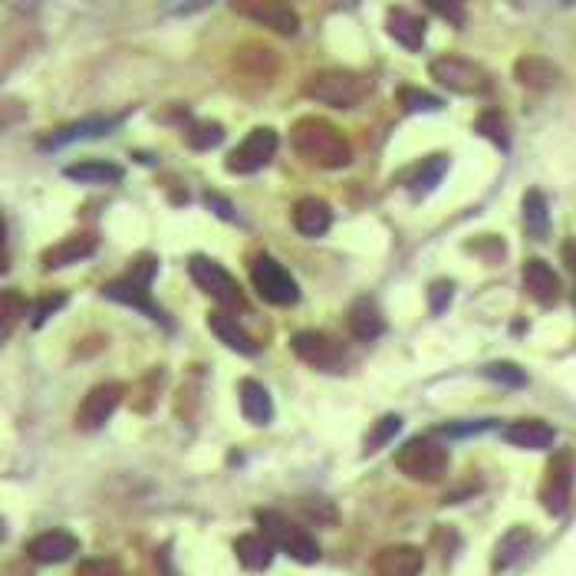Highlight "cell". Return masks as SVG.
<instances>
[{"instance_id":"cell-1","label":"cell","mask_w":576,"mask_h":576,"mask_svg":"<svg viewBox=\"0 0 576 576\" xmlns=\"http://www.w3.org/2000/svg\"><path fill=\"white\" fill-rule=\"evenodd\" d=\"M290 142L307 162L320 168H343L349 165V158H353L346 135L336 129L330 119H320V116L300 119L290 132Z\"/></svg>"},{"instance_id":"cell-2","label":"cell","mask_w":576,"mask_h":576,"mask_svg":"<svg viewBox=\"0 0 576 576\" xmlns=\"http://www.w3.org/2000/svg\"><path fill=\"white\" fill-rule=\"evenodd\" d=\"M155 270H158V261H155L152 254L135 257V264L129 267L126 277L112 280V284L103 287V297H106V300H116V303H126V307L142 310L145 316H149V320H165L162 310H158L155 303L149 300V284H152Z\"/></svg>"},{"instance_id":"cell-3","label":"cell","mask_w":576,"mask_h":576,"mask_svg":"<svg viewBox=\"0 0 576 576\" xmlns=\"http://www.w3.org/2000/svg\"><path fill=\"white\" fill-rule=\"evenodd\" d=\"M395 468H399L405 478L422 481V484L442 481L448 471V448L428 435L412 438V442H405L395 451Z\"/></svg>"},{"instance_id":"cell-4","label":"cell","mask_w":576,"mask_h":576,"mask_svg":"<svg viewBox=\"0 0 576 576\" xmlns=\"http://www.w3.org/2000/svg\"><path fill=\"white\" fill-rule=\"evenodd\" d=\"M369 76L363 73H353V70H320L310 83H307V93L316 99V103H326L333 109H349L356 103H363L369 96Z\"/></svg>"},{"instance_id":"cell-5","label":"cell","mask_w":576,"mask_h":576,"mask_svg":"<svg viewBox=\"0 0 576 576\" xmlns=\"http://www.w3.org/2000/svg\"><path fill=\"white\" fill-rule=\"evenodd\" d=\"M428 76H432L438 86H445L448 93H458V96L491 93L488 70L474 60H465V56H438V60L428 63Z\"/></svg>"},{"instance_id":"cell-6","label":"cell","mask_w":576,"mask_h":576,"mask_svg":"<svg viewBox=\"0 0 576 576\" xmlns=\"http://www.w3.org/2000/svg\"><path fill=\"white\" fill-rule=\"evenodd\" d=\"M254 517H257V524H261V534L277 550L290 553L297 563H316V560H320V544H316L313 534H307L300 524L287 521V517L277 514V511H257Z\"/></svg>"},{"instance_id":"cell-7","label":"cell","mask_w":576,"mask_h":576,"mask_svg":"<svg viewBox=\"0 0 576 576\" xmlns=\"http://www.w3.org/2000/svg\"><path fill=\"white\" fill-rule=\"evenodd\" d=\"M188 274L191 280L208 293V297H214L221 303V307H231V310H247V297H244V290L241 284L224 270L218 261H211V257L205 254H195L188 261Z\"/></svg>"},{"instance_id":"cell-8","label":"cell","mask_w":576,"mask_h":576,"mask_svg":"<svg viewBox=\"0 0 576 576\" xmlns=\"http://www.w3.org/2000/svg\"><path fill=\"white\" fill-rule=\"evenodd\" d=\"M251 280H254V290L261 293V300L274 303V307H293V303L300 300L297 280L270 254H257L251 261Z\"/></svg>"},{"instance_id":"cell-9","label":"cell","mask_w":576,"mask_h":576,"mask_svg":"<svg viewBox=\"0 0 576 576\" xmlns=\"http://www.w3.org/2000/svg\"><path fill=\"white\" fill-rule=\"evenodd\" d=\"M126 399V386L122 382H99L86 392V399L79 402L76 409V428L79 432H99L109 419L112 412L119 409V402Z\"/></svg>"},{"instance_id":"cell-10","label":"cell","mask_w":576,"mask_h":576,"mask_svg":"<svg viewBox=\"0 0 576 576\" xmlns=\"http://www.w3.org/2000/svg\"><path fill=\"white\" fill-rule=\"evenodd\" d=\"M277 132L267 129V126H257L247 139L237 145V149L228 155V162H224V168L234 175H251L257 172V168H264L270 158H274L277 152Z\"/></svg>"},{"instance_id":"cell-11","label":"cell","mask_w":576,"mask_h":576,"mask_svg":"<svg viewBox=\"0 0 576 576\" xmlns=\"http://www.w3.org/2000/svg\"><path fill=\"white\" fill-rule=\"evenodd\" d=\"M573 455L570 451H557L550 458V465L544 471V481H540V504L547 507L550 514H563L570 504V491H573Z\"/></svg>"},{"instance_id":"cell-12","label":"cell","mask_w":576,"mask_h":576,"mask_svg":"<svg viewBox=\"0 0 576 576\" xmlns=\"http://www.w3.org/2000/svg\"><path fill=\"white\" fill-rule=\"evenodd\" d=\"M293 353L313 369H340V363L346 359V349L330 333L320 330H303L293 336Z\"/></svg>"},{"instance_id":"cell-13","label":"cell","mask_w":576,"mask_h":576,"mask_svg":"<svg viewBox=\"0 0 576 576\" xmlns=\"http://www.w3.org/2000/svg\"><path fill=\"white\" fill-rule=\"evenodd\" d=\"M425 567V553L415 544H395L379 550L369 563V576H419Z\"/></svg>"},{"instance_id":"cell-14","label":"cell","mask_w":576,"mask_h":576,"mask_svg":"<svg viewBox=\"0 0 576 576\" xmlns=\"http://www.w3.org/2000/svg\"><path fill=\"white\" fill-rule=\"evenodd\" d=\"M234 70L241 73L244 79H257V83H270V79L277 76V53L264 47V43H241V47L234 50Z\"/></svg>"},{"instance_id":"cell-15","label":"cell","mask_w":576,"mask_h":576,"mask_svg":"<svg viewBox=\"0 0 576 576\" xmlns=\"http://www.w3.org/2000/svg\"><path fill=\"white\" fill-rule=\"evenodd\" d=\"M237 14L251 17L254 24H264L277 33H297V10L287 4H274V0H257V4H237Z\"/></svg>"},{"instance_id":"cell-16","label":"cell","mask_w":576,"mask_h":576,"mask_svg":"<svg viewBox=\"0 0 576 576\" xmlns=\"http://www.w3.org/2000/svg\"><path fill=\"white\" fill-rule=\"evenodd\" d=\"M76 537L70 530H47V534H37L27 544V553L33 563H63L73 557L76 550Z\"/></svg>"},{"instance_id":"cell-17","label":"cell","mask_w":576,"mask_h":576,"mask_svg":"<svg viewBox=\"0 0 576 576\" xmlns=\"http://www.w3.org/2000/svg\"><path fill=\"white\" fill-rule=\"evenodd\" d=\"M524 290L534 297L537 303H557L560 300V277L557 270H553L547 261H540V257H530L524 264Z\"/></svg>"},{"instance_id":"cell-18","label":"cell","mask_w":576,"mask_h":576,"mask_svg":"<svg viewBox=\"0 0 576 576\" xmlns=\"http://www.w3.org/2000/svg\"><path fill=\"white\" fill-rule=\"evenodd\" d=\"M333 224V211L323 198H300L293 205V228L303 237H320L330 231Z\"/></svg>"},{"instance_id":"cell-19","label":"cell","mask_w":576,"mask_h":576,"mask_svg":"<svg viewBox=\"0 0 576 576\" xmlns=\"http://www.w3.org/2000/svg\"><path fill=\"white\" fill-rule=\"evenodd\" d=\"M237 399H241V412L251 425H270V419H274V402H270V392L257 379L237 382Z\"/></svg>"},{"instance_id":"cell-20","label":"cell","mask_w":576,"mask_h":576,"mask_svg":"<svg viewBox=\"0 0 576 576\" xmlns=\"http://www.w3.org/2000/svg\"><path fill=\"white\" fill-rule=\"evenodd\" d=\"M504 438H507V445H514V448L544 451V448L553 445L557 432H553V428L547 422H540V419H521V422L504 428Z\"/></svg>"},{"instance_id":"cell-21","label":"cell","mask_w":576,"mask_h":576,"mask_svg":"<svg viewBox=\"0 0 576 576\" xmlns=\"http://www.w3.org/2000/svg\"><path fill=\"white\" fill-rule=\"evenodd\" d=\"M514 76L521 86L537 89V93H547V89L560 83V70L550 60H544V56H524V60H517Z\"/></svg>"},{"instance_id":"cell-22","label":"cell","mask_w":576,"mask_h":576,"mask_svg":"<svg viewBox=\"0 0 576 576\" xmlns=\"http://www.w3.org/2000/svg\"><path fill=\"white\" fill-rule=\"evenodd\" d=\"M346 326L356 340H376V336H382V330H386V320H382L376 300L359 297L346 313Z\"/></svg>"},{"instance_id":"cell-23","label":"cell","mask_w":576,"mask_h":576,"mask_svg":"<svg viewBox=\"0 0 576 576\" xmlns=\"http://www.w3.org/2000/svg\"><path fill=\"white\" fill-rule=\"evenodd\" d=\"M208 326H211V333L218 336L224 346L234 349V353L254 356L257 349H261V343L251 340V333H247L241 323H234V316H228V313H211V316H208Z\"/></svg>"},{"instance_id":"cell-24","label":"cell","mask_w":576,"mask_h":576,"mask_svg":"<svg viewBox=\"0 0 576 576\" xmlns=\"http://www.w3.org/2000/svg\"><path fill=\"white\" fill-rule=\"evenodd\" d=\"M99 247L96 234H70L66 241L53 244L50 251H43V264L47 267H66V264H76V261H86L89 254H93Z\"/></svg>"},{"instance_id":"cell-25","label":"cell","mask_w":576,"mask_h":576,"mask_svg":"<svg viewBox=\"0 0 576 576\" xmlns=\"http://www.w3.org/2000/svg\"><path fill=\"white\" fill-rule=\"evenodd\" d=\"M386 30H389V37H392L395 43H402L405 50H419L422 43H425V20L409 14V10H402V7L389 10Z\"/></svg>"},{"instance_id":"cell-26","label":"cell","mask_w":576,"mask_h":576,"mask_svg":"<svg viewBox=\"0 0 576 576\" xmlns=\"http://www.w3.org/2000/svg\"><path fill=\"white\" fill-rule=\"evenodd\" d=\"M274 544L264 537V534H241L234 540V553L237 560H241L244 570H264L270 567V560H274Z\"/></svg>"},{"instance_id":"cell-27","label":"cell","mask_w":576,"mask_h":576,"mask_svg":"<svg viewBox=\"0 0 576 576\" xmlns=\"http://www.w3.org/2000/svg\"><path fill=\"white\" fill-rule=\"evenodd\" d=\"M445 172H448V155H442V152L428 155L425 162L415 165V172L409 178V191H412V195H419V198L428 195V191L438 188V182L445 178Z\"/></svg>"},{"instance_id":"cell-28","label":"cell","mask_w":576,"mask_h":576,"mask_svg":"<svg viewBox=\"0 0 576 576\" xmlns=\"http://www.w3.org/2000/svg\"><path fill=\"white\" fill-rule=\"evenodd\" d=\"M524 224L534 241H544V237L550 234V208H547V198L540 188H530L524 195Z\"/></svg>"},{"instance_id":"cell-29","label":"cell","mask_w":576,"mask_h":576,"mask_svg":"<svg viewBox=\"0 0 576 576\" xmlns=\"http://www.w3.org/2000/svg\"><path fill=\"white\" fill-rule=\"evenodd\" d=\"M63 175L73 178V182H83V185H112L122 178V168L112 162H76L66 168Z\"/></svg>"},{"instance_id":"cell-30","label":"cell","mask_w":576,"mask_h":576,"mask_svg":"<svg viewBox=\"0 0 576 576\" xmlns=\"http://www.w3.org/2000/svg\"><path fill=\"white\" fill-rule=\"evenodd\" d=\"M530 540H534V537H530V530H524V527L507 530V534L498 540V550H494V567H498V570L514 567V563L527 553Z\"/></svg>"},{"instance_id":"cell-31","label":"cell","mask_w":576,"mask_h":576,"mask_svg":"<svg viewBox=\"0 0 576 576\" xmlns=\"http://www.w3.org/2000/svg\"><path fill=\"white\" fill-rule=\"evenodd\" d=\"M119 119H86V122H73V126H66L53 135V139H47L50 149H56V145H66V142H76V139H89V135H106L112 132V126H116Z\"/></svg>"},{"instance_id":"cell-32","label":"cell","mask_w":576,"mask_h":576,"mask_svg":"<svg viewBox=\"0 0 576 576\" xmlns=\"http://www.w3.org/2000/svg\"><path fill=\"white\" fill-rule=\"evenodd\" d=\"M474 129H478V135H484L488 142L498 145L501 152L511 149V132H507V119L501 116L498 109H484L478 119H474Z\"/></svg>"},{"instance_id":"cell-33","label":"cell","mask_w":576,"mask_h":576,"mask_svg":"<svg viewBox=\"0 0 576 576\" xmlns=\"http://www.w3.org/2000/svg\"><path fill=\"white\" fill-rule=\"evenodd\" d=\"M185 142L198 152L218 149V145L224 142V129L218 126V122H191V126L185 129Z\"/></svg>"},{"instance_id":"cell-34","label":"cell","mask_w":576,"mask_h":576,"mask_svg":"<svg viewBox=\"0 0 576 576\" xmlns=\"http://www.w3.org/2000/svg\"><path fill=\"white\" fill-rule=\"evenodd\" d=\"M399 428H402V419L399 415H382V419H376V425L369 428V435H366V451L372 455V451H379L382 445H389L395 435H399Z\"/></svg>"},{"instance_id":"cell-35","label":"cell","mask_w":576,"mask_h":576,"mask_svg":"<svg viewBox=\"0 0 576 576\" xmlns=\"http://www.w3.org/2000/svg\"><path fill=\"white\" fill-rule=\"evenodd\" d=\"M27 297H20L17 290H4V297H0V326H4V336L14 333V323L20 316L27 313Z\"/></svg>"},{"instance_id":"cell-36","label":"cell","mask_w":576,"mask_h":576,"mask_svg":"<svg viewBox=\"0 0 576 576\" xmlns=\"http://www.w3.org/2000/svg\"><path fill=\"white\" fill-rule=\"evenodd\" d=\"M399 103L405 112H438L442 109V99L425 93V89H415V86H402L399 89Z\"/></svg>"},{"instance_id":"cell-37","label":"cell","mask_w":576,"mask_h":576,"mask_svg":"<svg viewBox=\"0 0 576 576\" xmlns=\"http://www.w3.org/2000/svg\"><path fill=\"white\" fill-rule=\"evenodd\" d=\"M484 376L494 379V382H504V386H524V382H527L524 369L514 366V363H491V366H484Z\"/></svg>"},{"instance_id":"cell-38","label":"cell","mask_w":576,"mask_h":576,"mask_svg":"<svg viewBox=\"0 0 576 576\" xmlns=\"http://www.w3.org/2000/svg\"><path fill=\"white\" fill-rule=\"evenodd\" d=\"M451 293H455V284H451V280H435V284L428 287V307H432V313H442L448 307Z\"/></svg>"},{"instance_id":"cell-39","label":"cell","mask_w":576,"mask_h":576,"mask_svg":"<svg viewBox=\"0 0 576 576\" xmlns=\"http://www.w3.org/2000/svg\"><path fill=\"white\" fill-rule=\"evenodd\" d=\"M76 576H122L116 560H83L76 567Z\"/></svg>"},{"instance_id":"cell-40","label":"cell","mask_w":576,"mask_h":576,"mask_svg":"<svg viewBox=\"0 0 576 576\" xmlns=\"http://www.w3.org/2000/svg\"><path fill=\"white\" fill-rule=\"evenodd\" d=\"M428 10H435L438 17H448L455 27H465V20H468L465 4H428Z\"/></svg>"},{"instance_id":"cell-41","label":"cell","mask_w":576,"mask_h":576,"mask_svg":"<svg viewBox=\"0 0 576 576\" xmlns=\"http://www.w3.org/2000/svg\"><path fill=\"white\" fill-rule=\"evenodd\" d=\"M63 303H66V297H60V293H56V297L40 300V303H37V316H33V326H43V320H47V316H53V310H60Z\"/></svg>"},{"instance_id":"cell-42","label":"cell","mask_w":576,"mask_h":576,"mask_svg":"<svg viewBox=\"0 0 576 576\" xmlns=\"http://www.w3.org/2000/svg\"><path fill=\"white\" fill-rule=\"evenodd\" d=\"M303 511H307L310 517H320V521L330 527L333 521H336V511L330 504H323V501H313V504H303Z\"/></svg>"},{"instance_id":"cell-43","label":"cell","mask_w":576,"mask_h":576,"mask_svg":"<svg viewBox=\"0 0 576 576\" xmlns=\"http://www.w3.org/2000/svg\"><path fill=\"white\" fill-rule=\"evenodd\" d=\"M563 264H567V270L573 274V303H576V244L573 241L563 244Z\"/></svg>"}]
</instances>
